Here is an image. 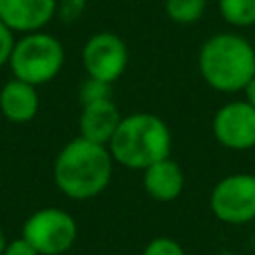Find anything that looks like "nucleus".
Instances as JSON below:
<instances>
[{"mask_svg":"<svg viewBox=\"0 0 255 255\" xmlns=\"http://www.w3.org/2000/svg\"><path fill=\"white\" fill-rule=\"evenodd\" d=\"M141 255H185V251L181 243L171 237H155L143 247Z\"/></svg>","mask_w":255,"mask_h":255,"instance_id":"nucleus-15","label":"nucleus"},{"mask_svg":"<svg viewBox=\"0 0 255 255\" xmlns=\"http://www.w3.org/2000/svg\"><path fill=\"white\" fill-rule=\"evenodd\" d=\"M207 0H165V14L175 24H195L203 18Z\"/></svg>","mask_w":255,"mask_h":255,"instance_id":"nucleus-14","label":"nucleus"},{"mask_svg":"<svg viewBox=\"0 0 255 255\" xmlns=\"http://www.w3.org/2000/svg\"><path fill=\"white\" fill-rule=\"evenodd\" d=\"M14 44H16L14 32L0 20V68L8 64L10 54H12V50H14Z\"/></svg>","mask_w":255,"mask_h":255,"instance_id":"nucleus-17","label":"nucleus"},{"mask_svg":"<svg viewBox=\"0 0 255 255\" xmlns=\"http://www.w3.org/2000/svg\"><path fill=\"white\" fill-rule=\"evenodd\" d=\"M2 255H40L24 237H18V239H12L8 241L6 249Z\"/></svg>","mask_w":255,"mask_h":255,"instance_id":"nucleus-18","label":"nucleus"},{"mask_svg":"<svg viewBox=\"0 0 255 255\" xmlns=\"http://www.w3.org/2000/svg\"><path fill=\"white\" fill-rule=\"evenodd\" d=\"M6 245H8V239H6V235H4V231H2V227H0V255L4 253Z\"/></svg>","mask_w":255,"mask_h":255,"instance_id":"nucleus-21","label":"nucleus"},{"mask_svg":"<svg viewBox=\"0 0 255 255\" xmlns=\"http://www.w3.org/2000/svg\"><path fill=\"white\" fill-rule=\"evenodd\" d=\"M217 255H233V253H231V251H219Z\"/></svg>","mask_w":255,"mask_h":255,"instance_id":"nucleus-22","label":"nucleus"},{"mask_svg":"<svg viewBox=\"0 0 255 255\" xmlns=\"http://www.w3.org/2000/svg\"><path fill=\"white\" fill-rule=\"evenodd\" d=\"M122 114L116 106V102L112 98H102L90 104H82V112L78 118V128L82 137L94 141V143H102L108 145L110 139L114 137L120 122H122Z\"/></svg>","mask_w":255,"mask_h":255,"instance_id":"nucleus-10","label":"nucleus"},{"mask_svg":"<svg viewBox=\"0 0 255 255\" xmlns=\"http://www.w3.org/2000/svg\"><path fill=\"white\" fill-rule=\"evenodd\" d=\"M129 52L122 36L102 30L92 34L82 48V64L88 78L114 84L128 68Z\"/></svg>","mask_w":255,"mask_h":255,"instance_id":"nucleus-7","label":"nucleus"},{"mask_svg":"<svg viewBox=\"0 0 255 255\" xmlns=\"http://www.w3.org/2000/svg\"><path fill=\"white\" fill-rule=\"evenodd\" d=\"M215 141L231 151L255 147V108L247 100H231L217 108L211 122Z\"/></svg>","mask_w":255,"mask_h":255,"instance_id":"nucleus-8","label":"nucleus"},{"mask_svg":"<svg viewBox=\"0 0 255 255\" xmlns=\"http://www.w3.org/2000/svg\"><path fill=\"white\" fill-rule=\"evenodd\" d=\"M40 96L36 86L22 80H8L0 88V114L12 124H28L38 116Z\"/></svg>","mask_w":255,"mask_h":255,"instance_id":"nucleus-11","label":"nucleus"},{"mask_svg":"<svg viewBox=\"0 0 255 255\" xmlns=\"http://www.w3.org/2000/svg\"><path fill=\"white\" fill-rule=\"evenodd\" d=\"M110 88H112V84H106V82H100L94 78H86V82L80 86V100H82V104H90V102H96L102 98H112Z\"/></svg>","mask_w":255,"mask_h":255,"instance_id":"nucleus-16","label":"nucleus"},{"mask_svg":"<svg viewBox=\"0 0 255 255\" xmlns=\"http://www.w3.org/2000/svg\"><path fill=\"white\" fill-rule=\"evenodd\" d=\"M243 92H245V100L255 108V78L245 86V90H243Z\"/></svg>","mask_w":255,"mask_h":255,"instance_id":"nucleus-20","label":"nucleus"},{"mask_svg":"<svg viewBox=\"0 0 255 255\" xmlns=\"http://www.w3.org/2000/svg\"><path fill=\"white\" fill-rule=\"evenodd\" d=\"M66 52L62 42L48 32H28L16 40L10 54L8 66L12 78L28 82L32 86H42L52 82L64 68Z\"/></svg>","mask_w":255,"mask_h":255,"instance_id":"nucleus-4","label":"nucleus"},{"mask_svg":"<svg viewBox=\"0 0 255 255\" xmlns=\"http://www.w3.org/2000/svg\"><path fill=\"white\" fill-rule=\"evenodd\" d=\"M22 237L40 255H62L74 247L78 223L66 209L42 207L24 221Z\"/></svg>","mask_w":255,"mask_h":255,"instance_id":"nucleus-5","label":"nucleus"},{"mask_svg":"<svg viewBox=\"0 0 255 255\" xmlns=\"http://www.w3.org/2000/svg\"><path fill=\"white\" fill-rule=\"evenodd\" d=\"M221 18L233 28H249L255 24V0H217Z\"/></svg>","mask_w":255,"mask_h":255,"instance_id":"nucleus-13","label":"nucleus"},{"mask_svg":"<svg viewBox=\"0 0 255 255\" xmlns=\"http://www.w3.org/2000/svg\"><path fill=\"white\" fill-rule=\"evenodd\" d=\"M183 185H185L183 169L175 159H171V155L143 169V189L151 199L159 203L177 199L183 191Z\"/></svg>","mask_w":255,"mask_h":255,"instance_id":"nucleus-12","label":"nucleus"},{"mask_svg":"<svg viewBox=\"0 0 255 255\" xmlns=\"http://www.w3.org/2000/svg\"><path fill=\"white\" fill-rule=\"evenodd\" d=\"M82 8H84V0H62V4L58 2V12L66 20L78 18L82 14Z\"/></svg>","mask_w":255,"mask_h":255,"instance_id":"nucleus-19","label":"nucleus"},{"mask_svg":"<svg viewBox=\"0 0 255 255\" xmlns=\"http://www.w3.org/2000/svg\"><path fill=\"white\" fill-rule=\"evenodd\" d=\"M58 14V0H0V20L12 32H38Z\"/></svg>","mask_w":255,"mask_h":255,"instance_id":"nucleus-9","label":"nucleus"},{"mask_svg":"<svg viewBox=\"0 0 255 255\" xmlns=\"http://www.w3.org/2000/svg\"><path fill=\"white\" fill-rule=\"evenodd\" d=\"M114 157L108 145L82 135L70 139L54 159V183L70 199L84 201L100 195L112 181Z\"/></svg>","mask_w":255,"mask_h":255,"instance_id":"nucleus-1","label":"nucleus"},{"mask_svg":"<svg viewBox=\"0 0 255 255\" xmlns=\"http://www.w3.org/2000/svg\"><path fill=\"white\" fill-rule=\"evenodd\" d=\"M171 129L151 112H135L124 116L108 149L114 163L128 169H145L151 163L171 155Z\"/></svg>","mask_w":255,"mask_h":255,"instance_id":"nucleus-3","label":"nucleus"},{"mask_svg":"<svg viewBox=\"0 0 255 255\" xmlns=\"http://www.w3.org/2000/svg\"><path fill=\"white\" fill-rule=\"evenodd\" d=\"M197 68L211 90L221 94L243 92L255 78V48L241 34L217 32L201 44Z\"/></svg>","mask_w":255,"mask_h":255,"instance_id":"nucleus-2","label":"nucleus"},{"mask_svg":"<svg viewBox=\"0 0 255 255\" xmlns=\"http://www.w3.org/2000/svg\"><path fill=\"white\" fill-rule=\"evenodd\" d=\"M211 213L227 225L255 221V175L229 173L219 179L209 195Z\"/></svg>","mask_w":255,"mask_h":255,"instance_id":"nucleus-6","label":"nucleus"}]
</instances>
